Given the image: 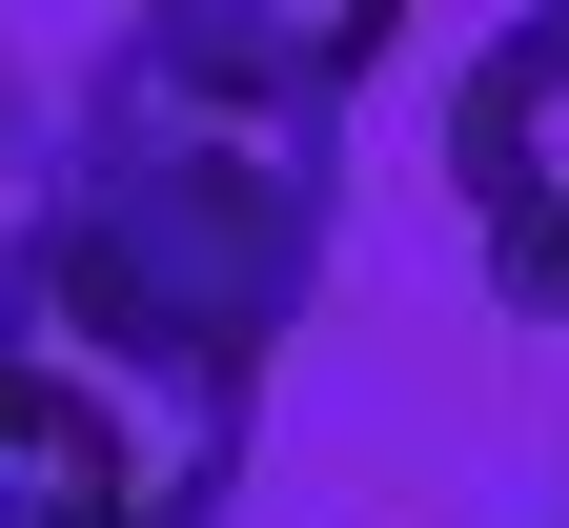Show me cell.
Wrapping results in <instances>:
<instances>
[{
    "label": "cell",
    "mask_w": 569,
    "mask_h": 528,
    "mask_svg": "<svg viewBox=\"0 0 569 528\" xmlns=\"http://www.w3.org/2000/svg\"><path fill=\"white\" fill-rule=\"evenodd\" d=\"M41 245L102 285L122 326H163L203 366H284V326L326 306V245H346V142L326 102H264V82H203V61L142 41L122 82L82 102V142L41 163Z\"/></svg>",
    "instance_id": "1"
},
{
    "label": "cell",
    "mask_w": 569,
    "mask_h": 528,
    "mask_svg": "<svg viewBox=\"0 0 569 528\" xmlns=\"http://www.w3.org/2000/svg\"><path fill=\"white\" fill-rule=\"evenodd\" d=\"M244 407V366L122 326L41 223L0 245V528H224Z\"/></svg>",
    "instance_id": "2"
},
{
    "label": "cell",
    "mask_w": 569,
    "mask_h": 528,
    "mask_svg": "<svg viewBox=\"0 0 569 528\" xmlns=\"http://www.w3.org/2000/svg\"><path fill=\"white\" fill-rule=\"evenodd\" d=\"M448 183H468L488 285H509L529 326H569V0H529V21L468 41V82H448Z\"/></svg>",
    "instance_id": "3"
},
{
    "label": "cell",
    "mask_w": 569,
    "mask_h": 528,
    "mask_svg": "<svg viewBox=\"0 0 569 528\" xmlns=\"http://www.w3.org/2000/svg\"><path fill=\"white\" fill-rule=\"evenodd\" d=\"M142 41L203 61V82H264V102H326L346 122V82L407 41V0H142Z\"/></svg>",
    "instance_id": "4"
},
{
    "label": "cell",
    "mask_w": 569,
    "mask_h": 528,
    "mask_svg": "<svg viewBox=\"0 0 569 528\" xmlns=\"http://www.w3.org/2000/svg\"><path fill=\"white\" fill-rule=\"evenodd\" d=\"M122 61H142V0H0V163L41 183Z\"/></svg>",
    "instance_id": "5"
}]
</instances>
